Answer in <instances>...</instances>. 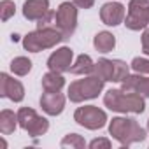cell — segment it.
I'll return each mask as SVG.
<instances>
[{"mask_svg":"<svg viewBox=\"0 0 149 149\" xmlns=\"http://www.w3.org/2000/svg\"><path fill=\"white\" fill-rule=\"evenodd\" d=\"M104 104L107 109L114 112H132V114H142L146 111V102L144 97L139 93H130L125 90H109L104 97Z\"/></svg>","mask_w":149,"mask_h":149,"instance_id":"cell-1","label":"cell"},{"mask_svg":"<svg viewBox=\"0 0 149 149\" xmlns=\"http://www.w3.org/2000/svg\"><path fill=\"white\" fill-rule=\"evenodd\" d=\"M109 133L123 147H128L135 142H142L147 137V132L135 119L130 118H112V121L109 123Z\"/></svg>","mask_w":149,"mask_h":149,"instance_id":"cell-2","label":"cell"},{"mask_svg":"<svg viewBox=\"0 0 149 149\" xmlns=\"http://www.w3.org/2000/svg\"><path fill=\"white\" fill-rule=\"evenodd\" d=\"M61 40H65V37L56 26L37 28L35 32H30L23 37V47L28 53H39V51L54 47Z\"/></svg>","mask_w":149,"mask_h":149,"instance_id":"cell-3","label":"cell"},{"mask_svg":"<svg viewBox=\"0 0 149 149\" xmlns=\"http://www.w3.org/2000/svg\"><path fill=\"white\" fill-rule=\"evenodd\" d=\"M104 84L105 81L97 77V76H88L84 79H79V81H74L70 86H68V91H67V97L70 102L74 104H81L84 100H91V98H97L102 90H104Z\"/></svg>","mask_w":149,"mask_h":149,"instance_id":"cell-4","label":"cell"},{"mask_svg":"<svg viewBox=\"0 0 149 149\" xmlns=\"http://www.w3.org/2000/svg\"><path fill=\"white\" fill-rule=\"evenodd\" d=\"M93 76L104 79L105 83H121L126 76H128V65L123 60H107V58H100L95 63V70Z\"/></svg>","mask_w":149,"mask_h":149,"instance_id":"cell-5","label":"cell"},{"mask_svg":"<svg viewBox=\"0 0 149 149\" xmlns=\"http://www.w3.org/2000/svg\"><path fill=\"white\" fill-rule=\"evenodd\" d=\"M149 25V0H130L125 26L132 32L146 30Z\"/></svg>","mask_w":149,"mask_h":149,"instance_id":"cell-6","label":"cell"},{"mask_svg":"<svg viewBox=\"0 0 149 149\" xmlns=\"http://www.w3.org/2000/svg\"><path fill=\"white\" fill-rule=\"evenodd\" d=\"M77 6L74 2H61L56 9L54 26L63 33L65 39H70L77 28Z\"/></svg>","mask_w":149,"mask_h":149,"instance_id":"cell-7","label":"cell"},{"mask_svg":"<svg viewBox=\"0 0 149 149\" xmlns=\"http://www.w3.org/2000/svg\"><path fill=\"white\" fill-rule=\"evenodd\" d=\"M18 123H19V128L28 132L30 137H40L49 130V121L39 116L30 107H21L18 111Z\"/></svg>","mask_w":149,"mask_h":149,"instance_id":"cell-8","label":"cell"},{"mask_svg":"<svg viewBox=\"0 0 149 149\" xmlns=\"http://www.w3.org/2000/svg\"><path fill=\"white\" fill-rule=\"evenodd\" d=\"M74 121L86 130H100L107 125V114L97 105H84V107L76 109Z\"/></svg>","mask_w":149,"mask_h":149,"instance_id":"cell-9","label":"cell"},{"mask_svg":"<svg viewBox=\"0 0 149 149\" xmlns=\"http://www.w3.org/2000/svg\"><path fill=\"white\" fill-rule=\"evenodd\" d=\"M0 97H6L13 102H21L25 98V88L18 79H13L9 74H0Z\"/></svg>","mask_w":149,"mask_h":149,"instance_id":"cell-10","label":"cell"},{"mask_svg":"<svg viewBox=\"0 0 149 149\" xmlns=\"http://www.w3.org/2000/svg\"><path fill=\"white\" fill-rule=\"evenodd\" d=\"M72 58H74V51L67 46L56 49L49 58H47V68L53 70V72H58V74H63V72H68L70 67H72Z\"/></svg>","mask_w":149,"mask_h":149,"instance_id":"cell-11","label":"cell"},{"mask_svg":"<svg viewBox=\"0 0 149 149\" xmlns=\"http://www.w3.org/2000/svg\"><path fill=\"white\" fill-rule=\"evenodd\" d=\"M100 19L107 26H118L125 21V6L119 2H107L100 9Z\"/></svg>","mask_w":149,"mask_h":149,"instance_id":"cell-12","label":"cell"},{"mask_svg":"<svg viewBox=\"0 0 149 149\" xmlns=\"http://www.w3.org/2000/svg\"><path fill=\"white\" fill-rule=\"evenodd\" d=\"M40 107L47 116H60L65 109V97L60 91H44L40 97Z\"/></svg>","mask_w":149,"mask_h":149,"instance_id":"cell-13","label":"cell"},{"mask_svg":"<svg viewBox=\"0 0 149 149\" xmlns=\"http://www.w3.org/2000/svg\"><path fill=\"white\" fill-rule=\"evenodd\" d=\"M121 90L130 93H139L144 98H149V77H142V74H133L121 81Z\"/></svg>","mask_w":149,"mask_h":149,"instance_id":"cell-14","label":"cell"},{"mask_svg":"<svg viewBox=\"0 0 149 149\" xmlns=\"http://www.w3.org/2000/svg\"><path fill=\"white\" fill-rule=\"evenodd\" d=\"M49 11V0H26L23 4V16L28 21H39Z\"/></svg>","mask_w":149,"mask_h":149,"instance_id":"cell-15","label":"cell"},{"mask_svg":"<svg viewBox=\"0 0 149 149\" xmlns=\"http://www.w3.org/2000/svg\"><path fill=\"white\" fill-rule=\"evenodd\" d=\"M93 70H95V63L90 54H79L76 63H72L70 67V72L74 76H91Z\"/></svg>","mask_w":149,"mask_h":149,"instance_id":"cell-16","label":"cell"},{"mask_svg":"<svg viewBox=\"0 0 149 149\" xmlns=\"http://www.w3.org/2000/svg\"><path fill=\"white\" fill-rule=\"evenodd\" d=\"M19 126L18 123V114H14L9 109H4L0 112V133L2 135H11L16 132V128Z\"/></svg>","mask_w":149,"mask_h":149,"instance_id":"cell-17","label":"cell"},{"mask_svg":"<svg viewBox=\"0 0 149 149\" xmlns=\"http://www.w3.org/2000/svg\"><path fill=\"white\" fill-rule=\"evenodd\" d=\"M93 46L98 53H111L116 47V37L111 32H98L93 39Z\"/></svg>","mask_w":149,"mask_h":149,"instance_id":"cell-18","label":"cell"},{"mask_svg":"<svg viewBox=\"0 0 149 149\" xmlns=\"http://www.w3.org/2000/svg\"><path fill=\"white\" fill-rule=\"evenodd\" d=\"M65 86V77L58 72L49 70L42 76V90L44 91H60Z\"/></svg>","mask_w":149,"mask_h":149,"instance_id":"cell-19","label":"cell"},{"mask_svg":"<svg viewBox=\"0 0 149 149\" xmlns=\"http://www.w3.org/2000/svg\"><path fill=\"white\" fill-rule=\"evenodd\" d=\"M30 70H32V60H28L26 56H18L11 61V72L19 77L28 76Z\"/></svg>","mask_w":149,"mask_h":149,"instance_id":"cell-20","label":"cell"},{"mask_svg":"<svg viewBox=\"0 0 149 149\" xmlns=\"http://www.w3.org/2000/svg\"><path fill=\"white\" fill-rule=\"evenodd\" d=\"M60 146L61 147H70V149H84L86 147V140L81 135H77V133H68V135H65L61 139Z\"/></svg>","mask_w":149,"mask_h":149,"instance_id":"cell-21","label":"cell"},{"mask_svg":"<svg viewBox=\"0 0 149 149\" xmlns=\"http://www.w3.org/2000/svg\"><path fill=\"white\" fill-rule=\"evenodd\" d=\"M16 13V6L13 0H2L0 2V18H2V21H9Z\"/></svg>","mask_w":149,"mask_h":149,"instance_id":"cell-22","label":"cell"},{"mask_svg":"<svg viewBox=\"0 0 149 149\" xmlns=\"http://www.w3.org/2000/svg\"><path fill=\"white\" fill-rule=\"evenodd\" d=\"M130 67H132L137 74H149V60H147V58H140V56H137V58L132 60Z\"/></svg>","mask_w":149,"mask_h":149,"instance_id":"cell-23","label":"cell"},{"mask_svg":"<svg viewBox=\"0 0 149 149\" xmlns=\"http://www.w3.org/2000/svg\"><path fill=\"white\" fill-rule=\"evenodd\" d=\"M54 21H56V13L54 11H47L39 21H37V28H47V26H54Z\"/></svg>","mask_w":149,"mask_h":149,"instance_id":"cell-24","label":"cell"},{"mask_svg":"<svg viewBox=\"0 0 149 149\" xmlns=\"http://www.w3.org/2000/svg\"><path fill=\"white\" fill-rule=\"evenodd\" d=\"M91 149H100V147H104V149H111V140L109 139H95V140H91L90 144H88Z\"/></svg>","mask_w":149,"mask_h":149,"instance_id":"cell-25","label":"cell"},{"mask_svg":"<svg viewBox=\"0 0 149 149\" xmlns=\"http://www.w3.org/2000/svg\"><path fill=\"white\" fill-rule=\"evenodd\" d=\"M140 42H142V53L149 56V28H146V30H144Z\"/></svg>","mask_w":149,"mask_h":149,"instance_id":"cell-26","label":"cell"},{"mask_svg":"<svg viewBox=\"0 0 149 149\" xmlns=\"http://www.w3.org/2000/svg\"><path fill=\"white\" fill-rule=\"evenodd\" d=\"M79 9H91L95 6V0H72Z\"/></svg>","mask_w":149,"mask_h":149,"instance_id":"cell-27","label":"cell"},{"mask_svg":"<svg viewBox=\"0 0 149 149\" xmlns=\"http://www.w3.org/2000/svg\"><path fill=\"white\" fill-rule=\"evenodd\" d=\"M147 132H149V119H147Z\"/></svg>","mask_w":149,"mask_h":149,"instance_id":"cell-28","label":"cell"}]
</instances>
